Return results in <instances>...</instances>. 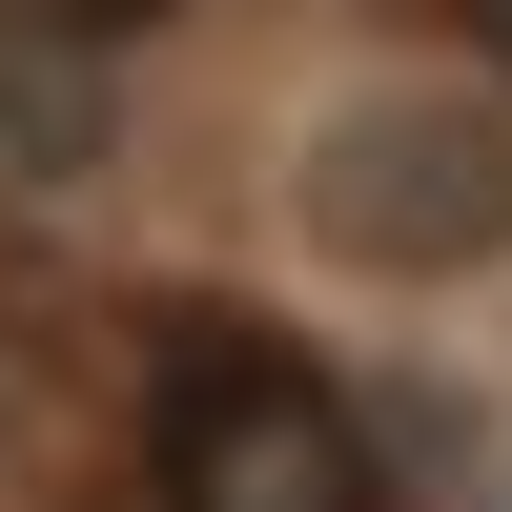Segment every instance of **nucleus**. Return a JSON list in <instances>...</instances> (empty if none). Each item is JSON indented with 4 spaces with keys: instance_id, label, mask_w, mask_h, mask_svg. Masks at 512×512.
<instances>
[{
    "instance_id": "obj_1",
    "label": "nucleus",
    "mask_w": 512,
    "mask_h": 512,
    "mask_svg": "<svg viewBox=\"0 0 512 512\" xmlns=\"http://www.w3.org/2000/svg\"><path fill=\"white\" fill-rule=\"evenodd\" d=\"M144 472L164 512H390L349 390H328L287 328L246 308H164V369H144Z\"/></svg>"
},
{
    "instance_id": "obj_3",
    "label": "nucleus",
    "mask_w": 512,
    "mask_h": 512,
    "mask_svg": "<svg viewBox=\"0 0 512 512\" xmlns=\"http://www.w3.org/2000/svg\"><path fill=\"white\" fill-rule=\"evenodd\" d=\"M62 21H103V41H123V21H164V0H62Z\"/></svg>"
},
{
    "instance_id": "obj_2",
    "label": "nucleus",
    "mask_w": 512,
    "mask_h": 512,
    "mask_svg": "<svg viewBox=\"0 0 512 512\" xmlns=\"http://www.w3.org/2000/svg\"><path fill=\"white\" fill-rule=\"evenodd\" d=\"M308 226L349 246V267H390V287L492 267V246H512V103H472V82L328 103V144H308Z\"/></svg>"
}]
</instances>
